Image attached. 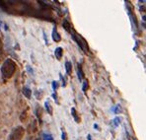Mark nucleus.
<instances>
[{
  "label": "nucleus",
  "mask_w": 146,
  "mask_h": 140,
  "mask_svg": "<svg viewBox=\"0 0 146 140\" xmlns=\"http://www.w3.org/2000/svg\"><path fill=\"white\" fill-rule=\"evenodd\" d=\"M16 68H17V64L11 58H7L3 61L0 68L1 71V75L4 79H10L11 77L14 75V73L16 72Z\"/></svg>",
  "instance_id": "nucleus-1"
},
{
  "label": "nucleus",
  "mask_w": 146,
  "mask_h": 140,
  "mask_svg": "<svg viewBox=\"0 0 146 140\" xmlns=\"http://www.w3.org/2000/svg\"><path fill=\"white\" fill-rule=\"evenodd\" d=\"M69 34L71 35V38H73V40H74V42L77 44V46L80 47V48L82 49V50L84 51L85 53L89 52L90 49H89V47H88L87 40H86L82 36L79 35V34H77L76 32L74 31V30H72V31L70 32Z\"/></svg>",
  "instance_id": "nucleus-2"
},
{
  "label": "nucleus",
  "mask_w": 146,
  "mask_h": 140,
  "mask_svg": "<svg viewBox=\"0 0 146 140\" xmlns=\"http://www.w3.org/2000/svg\"><path fill=\"white\" fill-rule=\"evenodd\" d=\"M25 135V129L23 126L19 125L12 129L7 140H22Z\"/></svg>",
  "instance_id": "nucleus-3"
},
{
  "label": "nucleus",
  "mask_w": 146,
  "mask_h": 140,
  "mask_svg": "<svg viewBox=\"0 0 146 140\" xmlns=\"http://www.w3.org/2000/svg\"><path fill=\"white\" fill-rule=\"evenodd\" d=\"M77 76H78V79H79V81H80V82L83 81V79H84V77H85L81 63H77Z\"/></svg>",
  "instance_id": "nucleus-4"
},
{
  "label": "nucleus",
  "mask_w": 146,
  "mask_h": 140,
  "mask_svg": "<svg viewBox=\"0 0 146 140\" xmlns=\"http://www.w3.org/2000/svg\"><path fill=\"white\" fill-rule=\"evenodd\" d=\"M51 36H52L53 42H59L61 40V36L59 35V33L57 32V29L55 27L53 28V30H52V34H51Z\"/></svg>",
  "instance_id": "nucleus-5"
},
{
  "label": "nucleus",
  "mask_w": 146,
  "mask_h": 140,
  "mask_svg": "<svg viewBox=\"0 0 146 140\" xmlns=\"http://www.w3.org/2000/svg\"><path fill=\"white\" fill-rule=\"evenodd\" d=\"M54 55L57 60H61L62 56H63V48L60 46L56 47V48L54 49Z\"/></svg>",
  "instance_id": "nucleus-6"
},
{
  "label": "nucleus",
  "mask_w": 146,
  "mask_h": 140,
  "mask_svg": "<svg viewBox=\"0 0 146 140\" xmlns=\"http://www.w3.org/2000/svg\"><path fill=\"white\" fill-rule=\"evenodd\" d=\"M62 26H63L64 30H65L66 32H68V33H70L73 30L71 24L69 23V21H68L67 19H63V21H62Z\"/></svg>",
  "instance_id": "nucleus-7"
},
{
  "label": "nucleus",
  "mask_w": 146,
  "mask_h": 140,
  "mask_svg": "<svg viewBox=\"0 0 146 140\" xmlns=\"http://www.w3.org/2000/svg\"><path fill=\"white\" fill-rule=\"evenodd\" d=\"M71 115H72V117L74 118V120H75L76 123H80L81 118H80V117H79L77 111L75 109V107H71Z\"/></svg>",
  "instance_id": "nucleus-8"
},
{
  "label": "nucleus",
  "mask_w": 146,
  "mask_h": 140,
  "mask_svg": "<svg viewBox=\"0 0 146 140\" xmlns=\"http://www.w3.org/2000/svg\"><path fill=\"white\" fill-rule=\"evenodd\" d=\"M22 93H23V95H24V96L27 99H31V97H32V90L30 89L29 87H24V88H23Z\"/></svg>",
  "instance_id": "nucleus-9"
},
{
  "label": "nucleus",
  "mask_w": 146,
  "mask_h": 140,
  "mask_svg": "<svg viewBox=\"0 0 146 140\" xmlns=\"http://www.w3.org/2000/svg\"><path fill=\"white\" fill-rule=\"evenodd\" d=\"M65 72L67 75H70L72 73V63L70 61H65Z\"/></svg>",
  "instance_id": "nucleus-10"
},
{
  "label": "nucleus",
  "mask_w": 146,
  "mask_h": 140,
  "mask_svg": "<svg viewBox=\"0 0 146 140\" xmlns=\"http://www.w3.org/2000/svg\"><path fill=\"white\" fill-rule=\"evenodd\" d=\"M44 107H46V111H48L49 115H52L53 111H52V107H51L50 103H49V101H48H48H46V103H44Z\"/></svg>",
  "instance_id": "nucleus-11"
},
{
  "label": "nucleus",
  "mask_w": 146,
  "mask_h": 140,
  "mask_svg": "<svg viewBox=\"0 0 146 140\" xmlns=\"http://www.w3.org/2000/svg\"><path fill=\"white\" fill-rule=\"evenodd\" d=\"M121 118L117 117H115L113 120H111V124H113L115 127H117V126L119 125V123H121Z\"/></svg>",
  "instance_id": "nucleus-12"
},
{
  "label": "nucleus",
  "mask_w": 146,
  "mask_h": 140,
  "mask_svg": "<svg viewBox=\"0 0 146 140\" xmlns=\"http://www.w3.org/2000/svg\"><path fill=\"white\" fill-rule=\"evenodd\" d=\"M88 88H89V83H88L87 80H84V81H83V83H82V91H83V93H84L85 95L87 94Z\"/></svg>",
  "instance_id": "nucleus-13"
},
{
  "label": "nucleus",
  "mask_w": 146,
  "mask_h": 140,
  "mask_svg": "<svg viewBox=\"0 0 146 140\" xmlns=\"http://www.w3.org/2000/svg\"><path fill=\"white\" fill-rule=\"evenodd\" d=\"M36 117H38V120L40 121V118H42V109L40 107H38L36 109Z\"/></svg>",
  "instance_id": "nucleus-14"
},
{
  "label": "nucleus",
  "mask_w": 146,
  "mask_h": 140,
  "mask_svg": "<svg viewBox=\"0 0 146 140\" xmlns=\"http://www.w3.org/2000/svg\"><path fill=\"white\" fill-rule=\"evenodd\" d=\"M4 57V48H3V42H2L1 38H0V61L3 59Z\"/></svg>",
  "instance_id": "nucleus-15"
},
{
  "label": "nucleus",
  "mask_w": 146,
  "mask_h": 140,
  "mask_svg": "<svg viewBox=\"0 0 146 140\" xmlns=\"http://www.w3.org/2000/svg\"><path fill=\"white\" fill-rule=\"evenodd\" d=\"M42 140H53V136L49 133H44V136H42Z\"/></svg>",
  "instance_id": "nucleus-16"
},
{
  "label": "nucleus",
  "mask_w": 146,
  "mask_h": 140,
  "mask_svg": "<svg viewBox=\"0 0 146 140\" xmlns=\"http://www.w3.org/2000/svg\"><path fill=\"white\" fill-rule=\"evenodd\" d=\"M111 111H113V113H121V105H115V107H113V109H111Z\"/></svg>",
  "instance_id": "nucleus-17"
},
{
  "label": "nucleus",
  "mask_w": 146,
  "mask_h": 140,
  "mask_svg": "<svg viewBox=\"0 0 146 140\" xmlns=\"http://www.w3.org/2000/svg\"><path fill=\"white\" fill-rule=\"evenodd\" d=\"M59 84H58V81H52V90L54 92L57 91V88H58Z\"/></svg>",
  "instance_id": "nucleus-18"
},
{
  "label": "nucleus",
  "mask_w": 146,
  "mask_h": 140,
  "mask_svg": "<svg viewBox=\"0 0 146 140\" xmlns=\"http://www.w3.org/2000/svg\"><path fill=\"white\" fill-rule=\"evenodd\" d=\"M61 139L62 140H67V134H66V132H65L64 129H62V131H61Z\"/></svg>",
  "instance_id": "nucleus-19"
},
{
  "label": "nucleus",
  "mask_w": 146,
  "mask_h": 140,
  "mask_svg": "<svg viewBox=\"0 0 146 140\" xmlns=\"http://www.w3.org/2000/svg\"><path fill=\"white\" fill-rule=\"evenodd\" d=\"M52 98L54 99L55 103H56V104L58 105V104H59V102H58V99H57V94H56V92H54V93L52 94Z\"/></svg>",
  "instance_id": "nucleus-20"
},
{
  "label": "nucleus",
  "mask_w": 146,
  "mask_h": 140,
  "mask_svg": "<svg viewBox=\"0 0 146 140\" xmlns=\"http://www.w3.org/2000/svg\"><path fill=\"white\" fill-rule=\"evenodd\" d=\"M87 140H92V135L91 134H88L87 135Z\"/></svg>",
  "instance_id": "nucleus-21"
},
{
  "label": "nucleus",
  "mask_w": 146,
  "mask_h": 140,
  "mask_svg": "<svg viewBox=\"0 0 146 140\" xmlns=\"http://www.w3.org/2000/svg\"><path fill=\"white\" fill-rule=\"evenodd\" d=\"M94 128H96V129H98V130H99V129H100V128H99V126H98V124H94Z\"/></svg>",
  "instance_id": "nucleus-22"
},
{
  "label": "nucleus",
  "mask_w": 146,
  "mask_h": 140,
  "mask_svg": "<svg viewBox=\"0 0 146 140\" xmlns=\"http://www.w3.org/2000/svg\"><path fill=\"white\" fill-rule=\"evenodd\" d=\"M35 140H42V138H40V137H38V138H36Z\"/></svg>",
  "instance_id": "nucleus-23"
}]
</instances>
